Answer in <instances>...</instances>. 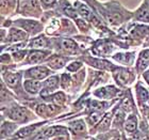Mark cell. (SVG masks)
<instances>
[{
	"mask_svg": "<svg viewBox=\"0 0 149 140\" xmlns=\"http://www.w3.org/2000/svg\"><path fill=\"white\" fill-rule=\"evenodd\" d=\"M149 63V50H144L141 53V58H140V62H139V68L140 70L145 69Z\"/></svg>",
	"mask_w": 149,
	"mask_h": 140,
	"instance_id": "30bf717a",
	"label": "cell"
},
{
	"mask_svg": "<svg viewBox=\"0 0 149 140\" xmlns=\"http://www.w3.org/2000/svg\"><path fill=\"white\" fill-rule=\"evenodd\" d=\"M144 77H145V79H146L147 82L149 84V71H148V72H146V73L144 74Z\"/></svg>",
	"mask_w": 149,
	"mask_h": 140,
	"instance_id": "83f0119b",
	"label": "cell"
},
{
	"mask_svg": "<svg viewBox=\"0 0 149 140\" xmlns=\"http://www.w3.org/2000/svg\"><path fill=\"white\" fill-rule=\"evenodd\" d=\"M46 40H45V37H36L34 39L33 41H31V43H30V46L33 47V48H36V47H45L46 46Z\"/></svg>",
	"mask_w": 149,
	"mask_h": 140,
	"instance_id": "ac0fdd59",
	"label": "cell"
},
{
	"mask_svg": "<svg viewBox=\"0 0 149 140\" xmlns=\"http://www.w3.org/2000/svg\"><path fill=\"white\" fill-rule=\"evenodd\" d=\"M66 133V128L62 127V126H53V127H49L48 129L45 131L44 133V136L46 137H52L56 134H65Z\"/></svg>",
	"mask_w": 149,
	"mask_h": 140,
	"instance_id": "8992f818",
	"label": "cell"
},
{
	"mask_svg": "<svg viewBox=\"0 0 149 140\" xmlns=\"http://www.w3.org/2000/svg\"><path fill=\"white\" fill-rule=\"evenodd\" d=\"M116 79H117V81L119 84H126L128 80V72H121V73H119L118 76H116Z\"/></svg>",
	"mask_w": 149,
	"mask_h": 140,
	"instance_id": "603a6c76",
	"label": "cell"
},
{
	"mask_svg": "<svg viewBox=\"0 0 149 140\" xmlns=\"http://www.w3.org/2000/svg\"><path fill=\"white\" fill-rule=\"evenodd\" d=\"M100 118V115H98V113H95V115H91L90 118H88V122H90V124H95V123H97V121L99 120Z\"/></svg>",
	"mask_w": 149,
	"mask_h": 140,
	"instance_id": "cb8c5ba5",
	"label": "cell"
},
{
	"mask_svg": "<svg viewBox=\"0 0 149 140\" xmlns=\"http://www.w3.org/2000/svg\"><path fill=\"white\" fill-rule=\"evenodd\" d=\"M110 122H111V113H108V115L104 117V119L102 120V122L100 123L99 125V129L100 131H104L110 126Z\"/></svg>",
	"mask_w": 149,
	"mask_h": 140,
	"instance_id": "44dd1931",
	"label": "cell"
},
{
	"mask_svg": "<svg viewBox=\"0 0 149 140\" xmlns=\"http://www.w3.org/2000/svg\"><path fill=\"white\" fill-rule=\"evenodd\" d=\"M66 62V59L64 58H61V57H56L49 61V65L52 68V69H61L62 66H64Z\"/></svg>",
	"mask_w": 149,
	"mask_h": 140,
	"instance_id": "9c48e42d",
	"label": "cell"
},
{
	"mask_svg": "<svg viewBox=\"0 0 149 140\" xmlns=\"http://www.w3.org/2000/svg\"><path fill=\"white\" fill-rule=\"evenodd\" d=\"M59 81V79H58V77H56V76H52V77H50L49 79H47L46 82H45V86H46L47 90H50L52 91L53 89H56V87H58V82Z\"/></svg>",
	"mask_w": 149,
	"mask_h": 140,
	"instance_id": "9a60e30c",
	"label": "cell"
},
{
	"mask_svg": "<svg viewBox=\"0 0 149 140\" xmlns=\"http://www.w3.org/2000/svg\"><path fill=\"white\" fill-rule=\"evenodd\" d=\"M136 17H137V19H140V20L148 23L149 22V11L144 8V9H142L140 12L137 13Z\"/></svg>",
	"mask_w": 149,
	"mask_h": 140,
	"instance_id": "d6986e66",
	"label": "cell"
},
{
	"mask_svg": "<svg viewBox=\"0 0 149 140\" xmlns=\"http://www.w3.org/2000/svg\"><path fill=\"white\" fill-rule=\"evenodd\" d=\"M26 33L22 30H18V29H12L11 32H10V35H9V41L11 42H17V41H22V40H25L26 39Z\"/></svg>",
	"mask_w": 149,
	"mask_h": 140,
	"instance_id": "5b68a950",
	"label": "cell"
},
{
	"mask_svg": "<svg viewBox=\"0 0 149 140\" xmlns=\"http://www.w3.org/2000/svg\"><path fill=\"white\" fill-rule=\"evenodd\" d=\"M48 74H49V71L46 68H44V66H37V68H33V69L29 70L28 73H27V76L37 78V79H43Z\"/></svg>",
	"mask_w": 149,
	"mask_h": 140,
	"instance_id": "6da1fadb",
	"label": "cell"
},
{
	"mask_svg": "<svg viewBox=\"0 0 149 140\" xmlns=\"http://www.w3.org/2000/svg\"><path fill=\"white\" fill-rule=\"evenodd\" d=\"M54 140H69L67 136H59V137L54 138Z\"/></svg>",
	"mask_w": 149,
	"mask_h": 140,
	"instance_id": "4316f807",
	"label": "cell"
},
{
	"mask_svg": "<svg viewBox=\"0 0 149 140\" xmlns=\"http://www.w3.org/2000/svg\"><path fill=\"white\" fill-rule=\"evenodd\" d=\"M45 57H46V53H43V51H32L30 53V56H29V62H40V60H43Z\"/></svg>",
	"mask_w": 149,
	"mask_h": 140,
	"instance_id": "ba28073f",
	"label": "cell"
},
{
	"mask_svg": "<svg viewBox=\"0 0 149 140\" xmlns=\"http://www.w3.org/2000/svg\"><path fill=\"white\" fill-rule=\"evenodd\" d=\"M142 140H148V139H147V138L145 137V138H143V139H142Z\"/></svg>",
	"mask_w": 149,
	"mask_h": 140,
	"instance_id": "f1b7e54d",
	"label": "cell"
},
{
	"mask_svg": "<svg viewBox=\"0 0 149 140\" xmlns=\"http://www.w3.org/2000/svg\"><path fill=\"white\" fill-rule=\"evenodd\" d=\"M25 88L28 92H30V93H32V94H35L40 90L42 84H40V81L27 80V81H25Z\"/></svg>",
	"mask_w": 149,
	"mask_h": 140,
	"instance_id": "277c9868",
	"label": "cell"
},
{
	"mask_svg": "<svg viewBox=\"0 0 149 140\" xmlns=\"http://www.w3.org/2000/svg\"><path fill=\"white\" fill-rule=\"evenodd\" d=\"M37 126H38V125H30V126H27V127L22 128V129H20V131L16 134L15 138H25V137H27V136H29L30 134H32V132L34 131Z\"/></svg>",
	"mask_w": 149,
	"mask_h": 140,
	"instance_id": "52a82bcc",
	"label": "cell"
},
{
	"mask_svg": "<svg viewBox=\"0 0 149 140\" xmlns=\"http://www.w3.org/2000/svg\"><path fill=\"white\" fill-rule=\"evenodd\" d=\"M40 1H42L43 4H45V6H52L53 3L56 2V0H40Z\"/></svg>",
	"mask_w": 149,
	"mask_h": 140,
	"instance_id": "484cf974",
	"label": "cell"
},
{
	"mask_svg": "<svg viewBox=\"0 0 149 140\" xmlns=\"http://www.w3.org/2000/svg\"><path fill=\"white\" fill-rule=\"evenodd\" d=\"M62 45L66 50L72 51V53H74V50L77 49V44L74 43V41H72V40H64L63 41Z\"/></svg>",
	"mask_w": 149,
	"mask_h": 140,
	"instance_id": "e0dca14e",
	"label": "cell"
},
{
	"mask_svg": "<svg viewBox=\"0 0 149 140\" xmlns=\"http://www.w3.org/2000/svg\"><path fill=\"white\" fill-rule=\"evenodd\" d=\"M125 127L128 132H133L136 128V118L134 115H130L125 123Z\"/></svg>",
	"mask_w": 149,
	"mask_h": 140,
	"instance_id": "7c38bea8",
	"label": "cell"
},
{
	"mask_svg": "<svg viewBox=\"0 0 149 140\" xmlns=\"http://www.w3.org/2000/svg\"><path fill=\"white\" fill-rule=\"evenodd\" d=\"M76 6H77L78 10H79V13H80L81 16H83V17H85V18H90L91 11L87 6H83V4H80V3H78V2L76 3Z\"/></svg>",
	"mask_w": 149,
	"mask_h": 140,
	"instance_id": "2e32d148",
	"label": "cell"
},
{
	"mask_svg": "<svg viewBox=\"0 0 149 140\" xmlns=\"http://www.w3.org/2000/svg\"><path fill=\"white\" fill-rule=\"evenodd\" d=\"M70 129L72 132H76V133H81V132H84L85 129V125H84V122L82 120H78V121L72 122L70 124Z\"/></svg>",
	"mask_w": 149,
	"mask_h": 140,
	"instance_id": "5bb4252c",
	"label": "cell"
},
{
	"mask_svg": "<svg viewBox=\"0 0 149 140\" xmlns=\"http://www.w3.org/2000/svg\"><path fill=\"white\" fill-rule=\"evenodd\" d=\"M137 96H139V98H141V100L147 101L148 100V92L146 91L145 88L139 87L137 88Z\"/></svg>",
	"mask_w": 149,
	"mask_h": 140,
	"instance_id": "7402d4cb",
	"label": "cell"
},
{
	"mask_svg": "<svg viewBox=\"0 0 149 140\" xmlns=\"http://www.w3.org/2000/svg\"><path fill=\"white\" fill-rule=\"evenodd\" d=\"M114 59L117 60L118 62L121 63H126V64H129V63L132 62V59H133V56L130 55V53H118L116 56H114Z\"/></svg>",
	"mask_w": 149,
	"mask_h": 140,
	"instance_id": "8fae6325",
	"label": "cell"
},
{
	"mask_svg": "<svg viewBox=\"0 0 149 140\" xmlns=\"http://www.w3.org/2000/svg\"><path fill=\"white\" fill-rule=\"evenodd\" d=\"M22 22L24 23H18V25L22 26V28H25L29 32L35 33L42 29V26L36 22H33V20H22Z\"/></svg>",
	"mask_w": 149,
	"mask_h": 140,
	"instance_id": "3957f363",
	"label": "cell"
},
{
	"mask_svg": "<svg viewBox=\"0 0 149 140\" xmlns=\"http://www.w3.org/2000/svg\"><path fill=\"white\" fill-rule=\"evenodd\" d=\"M19 78L20 76L17 74H10L6 76V82L11 87H16L19 84Z\"/></svg>",
	"mask_w": 149,
	"mask_h": 140,
	"instance_id": "4fadbf2b",
	"label": "cell"
},
{
	"mask_svg": "<svg viewBox=\"0 0 149 140\" xmlns=\"http://www.w3.org/2000/svg\"><path fill=\"white\" fill-rule=\"evenodd\" d=\"M10 118L15 121H25L27 118V111L22 107H16L10 111Z\"/></svg>",
	"mask_w": 149,
	"mask_h": 140,
	"instance_id": "7a4b0ae2",
	"label": "cell"
},
{
	"mask_svg": "<svg viewBox=\"0 0 149 140\" xmlns=\"http://www.w3.org/2000/svg\"><path fill=\"white\" fill-rule=\"evenodd\" d=\"M15 128H16V125L11 124V123L3 124L2 125V136H4L6 134V136H8V135H11Z\"/></svg>",
	"mask_w": 149,
	"mask_h": 140,
	"instance_id": "ffe728a7",
	"label": "cell"
},
{
	"mask_svg": "<svg viewBox=\"0 0 149 140\" xmlns=\"http://www.w3.org/2000/svg\"><path fill=\"white\" fill-rule=\"evenodd\" d=\"M80 66H81V63L80 62H74L72 65H69L67 69H68L69 71H76V70H77L78 68H80Z\"/></svg>",
	"mask_w": 149,
	"mask_h": 140,
	"instance_id": "d4e9b609",
	"label": "cell"
}]
</instances>
